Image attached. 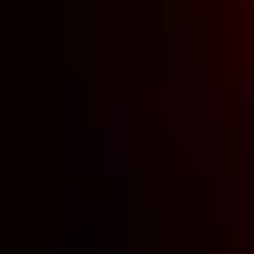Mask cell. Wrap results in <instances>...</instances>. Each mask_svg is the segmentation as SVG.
I'll list each match as a JSON object with an SVG mask.
<instances>
[{
	"mask_svg": "<svg viewBox=\"0 0 254 254\" xmlns=\"http://www.w3.org/2000/svg\"><path fill=\"white\" fill-rule=\"evenodd\" d=\"M76 165L102 254H254V0H115Z\"/></svg>",
	"mask_w": 254,
	"mask_h": 254,
	"instance_id": "cell-1",
	"label": "cell"
}]
</instances>
